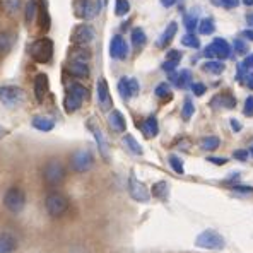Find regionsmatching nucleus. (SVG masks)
<instances>
[{
  "label": "nucleus",
  "mask_w": 253,
  "mask_h": 253,
  "mask_svg": "<svg viewBox=\"0 0 253 253\" xmlns=\"http://www.w3.org/2000/svg\"><path fill=\"white\" fill-rule=\"evenodd\" d=\"M42 176H43V181H44L46 187L55 188L65 181L67 168L60 159H48V161L43 165Z\"/></svg>",
  "instance_id": "f257e3e1"
},
{
  "label": "nucleus",
  "mask_w": 253,
  "mask_h": 253,
  "mask_svg": "<svg viewBox=\"0 0 253 253\" xmlns=\"http://www.w3.org/2000/svg\"><path fill=\"white\" fill-rule=\"evenodd\" d=\"M69 207H70L69 197L63 195L62 192L51 190V192H48L46 197H44V209H46L50 217H53V219L62 217V215L67 214Z\"/></svg>",
  "instance_id": "f03ea898"
},
{
  "label": "nucleus",
  "mask_w": 253,
  "mask_h": 253,
  "mask_svg": "<svg viewBox=\"0 0 253 253\" xmlns=\"http://www.w3.org/2000/svg\"><path fill=\"white\" fill-rule=\"evenodd\" d=\"M26 202H28V197L21 187H10L3 193V207L10 214H21L26 207Z\"/></svg>",
  "instance_id": "7ed1b4c3"
},
{
  "label": "nucleus",
  "mask_w": 253,
  "mask_h": 253,
  "mask_svg": "<svg viewBox=\"0 0 253 253\" xmlns=\"http://www.w3.org/2000/svg\"><path fill=\"white\" fill-rule=\"evenodd\" d=\"M195 247L204 248V250L211 252H219L226 247V240L219 231L215 229H206L195 238Z\"/></svg>",
  "instance_id": "20e7f679"
},
{
  "label": "nucleus",
  "mask_w": 253,
  "mask_h": 253,
  "mask_svg": "<svg viewBox=\"0 0 253 253\" xmlns=\"http://www.w3.org/2000/svg\"><path fill=\"white\" fill-rule=\"evenodd\" d=\"M29 55L35 62L48 63L53 58V42L50 38H40L31 43L29 46Z\"/></svg>",
  "instance_id": "39448f33"
},
{
  "label": "nucleus",
  "mask_w": 253,
  "mask_h": 253,
  "mask_svg": "<svg viewBox=\"0 0 253 253\" xmlns=\"http://www.w3.org/2000/svg\"><path fill=\"white\" fill-rule=\"evenodd\" d=\"M92 165H94V156L87 149H77L70 156V168L76 173H85L92 168Z\"/></svg>",
  "instance_id": "423d86ee"
},
{
  "label": "nucleus",
  "mask_w": 253,
  "mask_h": 253,
  "mask_svg": "<svg viewBox=\"0 0 253 253\" xmlns=\"http://www.w3.org/2000/svg\"><path fill=\"white\" fill-rule=\"evenodd\" d=\"M26 99L24 89L19 85H0V103L9 108L19 106Z\"/></svg>",
  "instance_id": "0eeeda50"
},
{
  "label": "nucleus",
  "mask_w": 253,
  "mask_h": 253,
  "mask_svg": "<svg viewBox=\"0 0 253 253\" xmlns=\"http://www.w3.org/2000/svg\"><path fill=\"white\" fill-rule=\"evenodd\" d=\"M204 55H206L207 58H221V60H226V58H229V55H231V46H229V43L226 42V40L215 38V40H212V43L206 48Z\"/></svg>",
  "instance_id": "6e6552de"
},
{
  "label": "nucleus",
  "mask_w": 253,
  "mask_h": 253,
  "mask_svg": "<svg viewBox=\"0 0 253 253\" xmlns=\"http://www.w3.org/2000/svg\"><path fill=\"white\" fill-rule=\"evenodd\" d=\"M99 5L98 0H77L76 2V16L81 17V19H94L99 14Z\"/></svg>",
  "instance_id": "1a4fd4ad"
},
{
  "label": "nucleus",
  "mask_w": 253,
  "mask_h": 253,
  "mask_svg": "<svg viewBox=\"0 0 253 253\" xmlns=\"http://www.w3.org/2000/svg\"><path fill=\"white\" fill-rule=\"evenodd\" d=\"M94 29H92V26L89 24H79L74 28L72 31V36H70V40H72L74 44H81V46H87V44H91L94 42Z\"/></svg>",
  "instance_id": "9d476101"
},
{
  "label": "nucleus",
  "mask_w": 253,
  "mask_h": 253,
  "mask_svg": "<svg viewBox=\"0 0 253 253\" xmlns=\"http://www.w3.org/2000/svg\"><path fill=\"white\" fill-rule=\"evenodd\" d=\"M128 192L130 197L133 200H137V202H149V199H151V192L142 181L137 180V176L133 173H130L128 176Z\"/></svg>",
  "instance_id": "9b49d317"
},
{
  "label": "nucleus",
  "mask_w": 253,
  "mask_h": 253,
  "mask_svg": "<svg viewBox=\"0 0 253 253\" xmlns=\"http://www.w3.org/2000/svg\"><path fill=\"white\" fill-rule=\"evenodd\" d=\"M110 55L115 60H125L126 58V55H128V44H126V42L124 40V36L115 35L113 38H111Z\"/></svg>",
  "instance_id": "f8f14e48"
},
{
  "label": "nucleus",
  "mask_w": 253,
  "mask_h": 253,
  "mask_svg": "<svg viewBox=\"0 0 253 253\" xmlns=\"http://www.w3.org/2000/svg\"><path fill=\"white\" fill-rule=\"evenodd\" d=\"M87 128L91 130L92 135H94L96 144H98V149H99V152H101V156L108 161V158H110V152H108V144H106V139H105V135H103L101 128H99V126L96 125L92 120L87 122Z\"/></svg>",
  "instance_id": "ddd939ff"
},
{
  "label": "nucleus",
  "mask_w": 253,
  "mask_h": 253,
  "mask_svg": "<svg viewBox=\"0 0 253 253\" xmlns=\"http://www.w3.org/2000/svg\"><path fill=\"white\" fill-rule=\"evenodd\" d=\"M19 247V240L14 233H0V253H14Z\"/></svg>",
  "instance_id": "4468645a"
},
{
  "label": "nucleus",
  "mask_w": 253,
  "mask_h": 253,
  "mask_svg": "<svg viewBox=\"0 0 253 253\" xmlns=\"http://www.w3.org/2000/svg\"><path fill=\"white\" fill-rule=\"evenodd\" d=\"M96 91H98V101H99V106H101V110L108 111L111 108V94H110V87H108V83L106 79H99L98 81V87H96Z\"/></svg>",
  "instance_id": "2eb2a0df"
},
{
  "label": "nucleus",
  "mask_w": 253,
  "mask_h": 253,
  "mask_svg": "<svg viewBox=\"0 0 253 253\" xmlns=\"http://www.w3.org/2000/svg\"><path fill=\"white\" fill-rule=\"evenodd\" d=\"M48 91H50V81H48L46 74H38L35 79V96L36 101L42 103L44 98H46Z\"/></svg>",
  "instance_id": "dca6fc26"
},
{
  "label": "nucleus",
  "mask_w": 253,
  "mask_h": 253,
  "mask_svg": "<svg viewBox=\"0 0 253 253\" xmlns=\"http://www.w3.org/2000/svg\"><path fill=\"white\" fill-rule=\"evenodd\" d=\"M108 125L113 132L117 133H124L126 130V122H125V117L122 115V111L118 110H113L110 115H108Z\"/></svg>",
  "instance_id": "f3484780"
},
{
  "label": "nucleus",
  "mask_w": 253,
  "mask_h": 253,
  "mask_svg": "<svg viewBox=\"0 0 253 253\" xmlns=\"http://www.w3.org/2000/svg\"><path fill=\"white\" fill-rule=\"evenodd\" d=\"M69 76H72L74 79H87L89 77V67L85 62H70L67 67Z\"/></svg>",
  "instance_id": "a211bd4d"
},
{
  "label": "nucleus",
  "mask_w": 253,
  "mask_h": 253,
  "mask_svg": "<svg viewBox=\"0 0 253 253\" xmlns=\"http://www.w3.org/2000/svg\"><path fill=\"white\" fill-rule=\"evenodd\" d=\"M140 130H142L144 137H147V139H154V137L159 133V124H158V118H156L154 115H151V117H147L146 120L142 122V125H140Z\"/></svg>",
  "instance_id": "6ab92c4d"
},
{
  "label": "nucleus",
  "mask_w": 253,
  "mask_h": 253,
  "mask_svg": "<svg viewBox=\"0 0 253 253\" xmlns=\"http://www.w3.org/2000/svg\"><path fill=\"white\" fill-rule=\"evenodd\" d=\"M83 103H84V99L81 98V96L74 94L72 91H67V96H65V99H63V108H65L67 113H76V111L83 106Z\"/></svg>",
  "instance_id": "aec40b11"
},
{
  "label": "nucleus",
  "mask_w": 253,
  "mask_h": 253,
  "mask_svg": "<svg viewBox=\"0 0 253 253\" xmlns=\"http://www.w3.org/2000/svg\"><path fill=\"white\" fill-rule=\"evenodd\" d=\"M169 81H173L174 85H176V87H180V89L192 87V72H190V70H181L180 74L171 72L169 74Z\"/></svg>",
  "instance_id": "412c9836"
},
{
  "label": "nucleus",
  "mask_w": 253,
  "mask_h": 253,
  "mask_svg": "<svg viewBox=\"0 0 253 253\" xmlns=\"http://www.w3.org/2000/svg\"><path fill=\"white\" fill-rule=\"evenodd\" d=\"M69 58H70V62H85L87 63V60L91 58V51H89L85 46L74 44V46L69 50Z\"/></svg>",
  "instance_id": "4be33fe9"
},
{
  "label": "nucleus",
  "mask_w": 253,
  "mask_h": 253,
  "mask_svg": "<svg viewBox=\"0 0 253 253\" xmlns=\"http://www.w3.org/2000/svg\"><path fill=\"white\" fill-rule=\"evenodd\" d=\"M236 106V99L231 94H215L211 99V108L217 110V108H234Z\"/></svg>",
  "instance_id": "5701e85b"
},
{
  "label": "nucleus",
  "mask_w": 253,
  "mask_h": 253,
  "mask_svg": "<svg viewBox=\"0 0 253 253\" xmlns=\"http://www.w3.org/2000/svg\"><path fill=\"white\" fill-rule=\"evenodd\" d=\"M31 125L35 126L36 130H40V132H50L55 126V120L50 117H44V115H38V117L33 118Z\"/></svg>",
  "instance_id": "b1692460"
},
{
  "label": "nucleus",
  "mask_w": 253,
  "mask_h": 253,
  "mask_svg": "<svg viewBox=\"0 0 253 253\" xmlns=\"http://www.w3.org/2000/svg\"><path fill=\"white\" fill-rule=\"evenodd\" d=\"M176 31H178V24L176 22H169L168 24V28L165 29V33H163V36L158 40V46L159 48H166L168 44L171 43V40L174 38V35H176Z\"/></svg>",
  "instance_id": "393cba45"
},
{
  "label": "nucleus",
  "mask_w": 253,
  "mask_h": 253,
  "mask_svg": "<svg viewBox=\"0 0 253 253\" xmlns=\"http://www.w3.org/2000/svg\"><path fill=\"white\" fill-rule=\"evenodd\" d=\"M38 7H40V3L36 2V0H28L26 9H24V21L28 22V24H31V22L35 21V17H38Z\"/></svg>",
  "instance_id": "a878e982"
},
{
  "label": "nucleus",
  "mask_w": 253,
  "mask_h": 253,
  "mask_svg": "<svg viewBox=\"0 0 253 253\" xmlns=\"http://www.w3.org/2000/svg\"><path fill=\"white\" fill-rule=\"evenodd\" d=\"M124 144H125V147L128 149L130 152H132V154H135V156H142L144 154L142 146H140V144L135 140V137L130 135V133L124 135Z\"/></svg>",
  "instance_id": "bb28decb"
},
{
  "label": "nucleus",
  "mask_w": 253,
  "mask_h": 253,
  "mask_svg": "<svg viewBox=\"0 0 253 253\" xmlns=\"http://www.w3.org/2000/svg\"><path fill=\"white\" fill-rule=\"evenodd\" d=\"M38 24L43 31H48V29H50L51 21H50V14H48V9L44 3H40V7H38Z\"/></svg>",
  "instance_id": "cd10ccee"
},
{
  "label": "nucleus",
  "mask_w": 253,
  "mask_h": 253,
  "mask_svg": "<svg viewBox=\"0 0 253 253\" xmlns=\"http://www.w3.org/2000/svg\"><path fill=\"white\" fill-rule=\"evenodd\" d=\"M0 5H2V9L5 10L9 16H16L21 10L22 0H0Z\"/></svg>",
  "instance_id": "c85d7f7f"
},
{
  "label": "nucleus",
  "mask_w": 253,
  "mask_h": 253,
  "mask_svg": "<svg viewBox=\"0 0 253 253\" xmlns=\"http://www.w3.org/2000/svg\"><path fill=\"white\" fill-rule=\"evenodd\" d=\"M168 192H169V188H168V183H166V181H158V183H154V187L151 190L152 195L159 200L168 199Z\"/></svg>",
  "instance_id": "c756f323"
},
{
  "label": "nucleus",
  "mask_w": 253,
  "mask_h": 253,
  "mask_svg": "<svg viewBox=\"0 0 253 253\" xmlns=\"http://www.w3.org/2000/svg\"><path fill=\"white\" fill-rule=\"evenodd\" d=\"M219 146H221V140L215 135H207L200 140V147H202L204 151H215Z\"/></svg>",
  "instance_id": "7c9ffc66"
},
{
  "label": "nucleus",
  "mask_w": 253,
  "mask_h": 253,
  "mask_svg": "<svg viewBox=\"0 0 253 253\" xmlns=\"http://www.w3.org/2000/svg\"><path fill=\"white\" fill-rule=\"evenodd\" d=\"M12 48V36L9 33L0 31V55H7Z\"/></svg>",
  "instance_id": "2f4dec72"
},
{
  "label": "nucleus",
  "mask_w": 253,
  "mask_h": 253,
  "mask_svg": "<svg viewBox=\"0 0 253 253\" xmlns=\"http://www.w3.org/2000/svg\"><path fill=\"white\" fill-rule=\"evenodd\" d=\"M202 69L206 70V72H209V74H214V76H219V74H222V70H224V63H222V62L211 60V62L204 63Z\"/></svg>",
  "instance_id": "473e14b6"
},
{
  "label": "nucleus",
  "mask_w": 253,
  "mask_h": 253,
  "mask_svg": "<svg viewBox=\"0 0 253 253\" xmlns=\"http://www.w3.org/2000/svg\"><path fill=\"white\" fill-rule=\"evenodd\" d=\"M147 42V36H146V33L142 31L140 28H135L132 31V43H133V46L135 48H140V46H144Z\"/></svg>",
  "instance_id": "72a5a7b5"
},
{
  "label": "nucleus",
  "mask_w": 253,
  "mask_h": 253,
  "mask_svg": "<svg viewBox=\"0 0 253 253\" xmlns=\"http://www.w3.org/2000/svg\"><path fill=\"white\" fill-rule=\"evenodd\" d=\"M118 92L124 99H130L132 94H130V84H128V77H122L118 81Z\"/></svg>",
  "instance_id": "f704fd0d"
},
{
  "label": "nucleus",
  "mask_w": 253,
  "mask_h": 253,
  "mask_svg": "<svg viewBox=\"0 0 253 253\" xmlns=\"http://www.w3.org/2000/svg\"><path fill=\"white\" fill-rule=\"evenodd\" d=\"M193 113H195V106H193L192 99L190 98H185L183 101V110H181V117H183L185 122H188L190 118L193 117Z\"/></svg>",
  "instance_id": "c9c22d12"
},
{
  "label": "nucleus",
  "mask_w": 253,
  "mask_h": 253,
  "mask_svg": "<svg viewBox=\"0 0 253 253\" xmlns=\"http://www.w3.org/2000/svg\"><path fill=\"white\" fill-rule=\"evenodd\" d=\"M168 163H169V166L173 168L174 173H178V174H183L185 173V168H183V161H181L178 156H174V154H171L169 158H168Z\"/></svg>",
  "instance_id": "e433bc0d"
},
{
  "label": "nucleus",
  "mask_w": 253,
  "mask_h": 253,
  "mask_svg": "<svg viewBox=\"0 0 253 253\" xmlns=\"http://www.w3.org/2000/svg\"><path fill=\"white\" fill-rule=\"evenodd\" d=\"M130 10V3L128 0H115V14L117 16H125Z\"/></svg>",
  "instance_id": "4c0bfd02"
},
{
  "label": "nucleus",
  "mask_w": 253,
  "mask_h": 253,
  "mask_svg": "<svg viewBox=\"0 0 253 253\" xmlns=\"http://www.w3.org/2000/svg\"><path fill=\"white\" fill-rule=\"evenodd\" d=\"M156 96H158L159 99H169L171 98V89H169V85L168 83H161L156 87Z\"/></svg>",
  "instance_id": "58836bf2"
},
{
  "label": "nucleus",
  "mask_w": 253,
  "mask_h": 253,
  "mask_svg": "<svg viewBox=\"0 0 253 253\" xmlns=\"http://www.w3.org/2000/svg\"><path fill=\"white\" fill-rule=\"evenodd\" d=\"M185 28L188 29V33H193L197 28H199V17H197V14H188V16H185Z\"/></svg>",
  "instance_id": "ea45409f"
},
{
  "label": "nucleus",
  "mask_w": 253,
  "mask_h": 253,
  "mask_svg": "<svg viewBox=\"0 0 253 253\" xmlns=\"http://www.w3.org/2000/svg\"><path fill=\"white\" fill-rule=\"evenodd\" d=\"M181 43H183V46H188V48H199L200 46V42L199 38H197L193 33H188V35H185L183 38H181Z\"/></svg>",
  "instance_id": "a19ab883"
},
{
  "label": "nucleus",
  "mask_w": 253,
  "mask_h": 253,
  "mask_svg": "<svg viewBox=\"0 0 253 253\" xmlns=\"http://www.w3.org/2000/svg\"><path fill=\"white\" fill-rule=\"evenodd\" d=\"M199 31H200V35H211V33L214 31V21H212V19H204V21H200Z\"/></svg>",
  "instance_id": "79ce46f5"
},
{
  "label": "nucleus",
  "mask_w": 253,
  "mask_h": 253,
  "mask_svg": "<svg viewBox=\"0 0 253 253\" xmlns=\"http://www.w3.org/2000/svg\"><path fill=\"white\" fill-rule=\"evenodd\" d=\"M229 188H231L233 192H236V193H253V187H247V185H240V183L229 185Z\"/></svg>",
  "instance_id": "37998d69"
},
{
  "label": "nucleus",
  "mask_w": 253,
  "mask_h": 253,
  "mask_svg": "<svg viewBox=\"0 0 253 253\" xmlns=\"http://www.w3.org/2000/svg\"><path fill=\"white\" fill-rule=\"evenodd\" d=\"M243 113H245V117H253V96H248L247 98L245 106H243Z\"/></svg>",
  "instance_id": "c03bdc74"
},
{
  "label": "nucleus",
  "mask_w": 253,
  "mask_h": 253,
  "mask_svg": "<svg viewBox=\"0 0 253 253\" xmlns=\"http://www.w3.org/2000/svg\"><path fill=\"white\" fill-rule=\"evenodd\" d=\"M192 91H193V94H195V96H204V94H206V91H207V87H206V84H202V83H193L192 84Z\"/></svg>",
  "instance_id": "a18cd8bd"
},
{
  "label": "nucleus",
  "mask_w": 253,
  "mask_h": 253,
  "mask_svg": "<svg viewBox=\"0 0 253 253\" xmlns=\"http://www.w3.org/2000/svg\"><path fill=\"white\" fill-rule=\"evenodd\" d=\"M234 50L240 55H245V53H248V44L245 43L243 40H236V42H234Z\"/></svg>",
  "instance_id": "49530a36"
},
{
  "label": "nucleus",
  "mask_w": 253,
  "mask_h": 253,
  "mask_svg": "<svg viewBox=\"0 0 253 253\" xmlns=\"http://www.w3.org/2000/svg\"><path fill=\"white\" fill-rule=\"evenodd\" d=\"M128 84H130V94H132V98H135V96L139 94V91H140L139 81L132 77V79H128Z\"/></svg>",
  "instance_id": "de8ad7c7"
},
{
  "label": "nucleus",
  "mask_w": 253,
  "mask_h": 253,
  "mask_svg": "<svg viewBox=\"0 0 253 253\" xmlns=\"http://www.w3.org/2000/svg\"><path fill=\"white\" fill-rule=\"evenodd\" d=\"M248 156H250V152L245 151V149H236V151L233 152V158L238 159V161H247Z\"/></svg>",
  "instance_id": "09e8293b"
},
{
  "label": "nucleus",
  "mask_w": 253,
  "mask_h": 253,
  "mask_svg": "<svg viewBox=\"0 0 253 253\" xmlns=\"http://www.w3.org/2000/svg\"><path fill=\"white\" fill-rule=\"evenodd\" d=\"M178 63L180 62H176V60H166L165 63H163V70H165V72H174V70H176V67H178Z\"/></svg>",
  "instance_id": "8fccbe9b"
},
{
  "label": "nucleus",
  "mask_w": 253,
  "mask_h": 253,
  "mask_svg": "<svg viewBox=\"0 0 253 253\" xmlns=\"http://www.w3.org/2000/svg\"><path fill=\"white\" fill-rule=\"evenodd\" d=\"M221 5L224 9H234V7L240 5V0H221Z\"/></svg>",
  "instance_id": "3c124183"
},
{
  "label": "nucleus",
  "mask_w": 253,
  "mask_h": 253,
  "mask_svg": "<svg viewBox=\"0 0 253 253\" xmlns=\"http://www.w3.org/2000/svg\"><path fill=\"white\" fill-rule=\"evenodd\" d=\"M207 161L212 163V165L221 166V165H226V163H228V159H226V158H215V156H209V158H207Z\"/></svg>",
  "instance_id": "603ef678"
},
{
  "label": "nucleus",
  "mask_w": 253,
  "mask_h": 253,
  "mask_svg": "<svg viewBox=\"0 0 253 253\" xmlns=\"http://www.w3.org/2000/svg\"><path fill=\"white\" fill-rule=\"evenodd\" d=\"M166 55H168V58H166V60H176V62L181 60V53L178 50H169Z\"/></svg>",
  "instance_id": "864d4df0"
},
{
  "label": "nucleus",
  "mask_w": 253,
  "mask_h": 253,
  "mask_svg": "<svg viewBox=\"0 0 253 253\" xmlns=\"http://www.w3.org/2000/svg\"><path fill=\"white\" fill-rule=\"evenodd\" d=\"M243 84H247V87H248V89H252V91H253V69L247 74V79H245V83H243Z\"/></svg>",
  "instance_id": "5fc2aeb1"
},
{
  "label": "nucleus",
  "mask_w": 253,
  "mask_h": 253,
  "mask_svg": "<svg viewBox=\"0 0 253 253\" xmlns=\"http://www.w3.org/2000/svg\"><path fill=\"white\" fill-rule=\"evenodd\" d=\"M241 63H243V65L245 67H247V69H253V53L252 55H248V57L247 58H245V60L243 62H241Z\"/></svg>",
  "instance_id": "6e6d98bb"
},
{
  "label": "nucleus",
  "mask_w": 253,
  "mask_h": 253,
  "mask_svg": "<svg viewBox=\"0 0 253 253\" xmlns=\"http://www.w3.org/2000/svg\"><path fill=\"white\" fill-rule=\"evenodd\" d=\"M229 124H231V126H233V130H234V132H240V130L243 128V125H241L238 120H234V118H233L231 122H229Z\"/></svg>",
  "instance_id": "4d7b16f0"
},
{
  "label": "nucleus",
  "mask_w": 253,
  "mask_h": 253,
  "mask_svg": "<svg viewBox=\"0 0 253 253\" xmlns=\"http://www.w3.org/2000/svg\"><path fill=\"white\" fill-rule=\"evenodd\" d=\"M241 36L247 40H250V42H253V29H245L243 33H241Z\"/></svg>",
  "instance_id": "13d9d810"
},
{
  "label": "nucleus",
  "mask_w": 253,
  "mask_h": 253,
  "mask_svg": "<svg viewBox=\"0 0 253 253\" xmlns=\"http://www.w3.org/2000/svg\"><path fill=\"white\" fill-rule=\"evenodd\" d=\"M161 3L165 7H171V5H174V3H176V0H161Z\"/></svg>",
  "instance_id": "bf43d9fd"
},
{
  "label": "nucleus",
  "mask_w": 253,
  "mask_h": 253,
  "mask_svg": "<svg viewBox=\"0 0 253 253\" xmlns=\"http://www.w3.org/2000/svg\"><path fill=\"white\" fill-rule=\"evenodd\" d=\"M247 22L253 28V14H248V16H247Z\"/></svg>",
  "instance_id": "052dcab7"
},
{
  "label": "nucleus",
  "mask_w": 253,
  "mask_h": 253,
  "mask_svg": "<svg viewBox=\"0 0 253 253\" xmlns=\"http://www.w3.org/2000/svg\"><path fill=\"white\" fill-rule=\"evenodd\" d=\"M5 133H7V130L3 128V126H0V139H2V137L5 135Z\"/></svg>",
  "instance_id": "680f3d73"
},
{
  "label": "nucleus",
  "mask_w": 253,
  "mask_h": 253,
  "mask_svg": "<svg viewBox=\"0 0 253 253\" xmlns=\"http://www.w3.org/2000/svg\"><path fill=\"white\" fill-rule=\"evenodd\" d=\"M243 3H245V5H248V7H252L253 5V0H243Z\"/></svg>",
  "instance_id": "e2e57ef3"
},
{
  "label": "nucleus",
  "mask_w": 253,
  "mask_h": 253,
  "mask_svg": "<svg viewBox=\"0 0 253 253\" xmlns=\"http://www.w3.org/2000/svg\"><path fill=\"white\" fill-rule=\"evenodd\" d=\"M250 154L253 156V146H252V149H250Z\"/></svg>",
  "instance_id": "0e129e2a"
}]
</instances>
